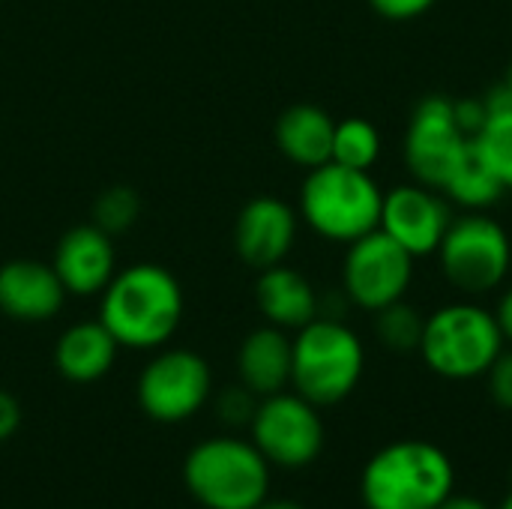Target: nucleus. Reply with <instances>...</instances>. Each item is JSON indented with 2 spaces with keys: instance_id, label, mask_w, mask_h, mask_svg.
Here are the masks:
<instances>
[{
  "instance_id": "obj_1",
  "label": "nucleus",
  "mask_w": 512,
  "mask_h": 509,
  "mask_svg": "<svg viewBox=\"0 0 512 509\" xmlns=\"http://www.w3.org/2000/svg\"><path fill=\"white\" fill-rule=\"evenodd\" d=\"M183 288L177 276L153 261L114 273L99 294V321L129 351H159L183 321Z\"/></svg>"
},
{
  "instance_id": "obj_2",
  "label": "nucleus",
  "mask_w": 512,
  "mask_h": 509,
  "mask_svg": "<svg viewBox=\"0 0 512 509\" xmlns=\"http://www.w3.org/2000/svg\"><path fill=\"white\" fill-rule=\"evenodd\" d=\"M453 489V462L429 441H396L381 447L360 477L366 509H438Z\"/></svg>"
},
{
  "instance_id": "obj_3",
  "label": "nucleus",
  "mask_w": 512,
  "mask_h": 509,
  "mask_svg": "<svg viewBox=\"0 0 512 509\" xmlns=\"http://www.w3.org/2000/svg\"><path fill=\"white\" fill-rule=\"evenodd\" d=\"M270 462L237 435L198 441L183 459V486L204 509H255L270 498Z\"/></svg>"
},
{
  "instance_id": "obj_4",
  "label": "nucleus",
  "mask_w": 512,
  "mask_h": 509,
  "mask_svg": "<svg viewBox=\"0 0 512 509\" xmlns=\"http://www.w3.org/2000/svg\"><path fill=\"white\" fill-rule=\"evenodd\" d=\"M291 387L315 408H333L345 402L366 369V351L360 336L333 315H318L297 330Z\"/></svg>"
},
{
  "instance_id": "obj_5",
  "label": "nucleus",
  "mask_w": 512,
  "mask_h": 509,
  "mask_svg": "<svg viewBox=\"0 0 512 509\" xmlns=\"http://www.w3.org/2000/svg\"><path fill=\"white\" fill-rule=\"evenodd\" d=\"M384 192L369 171L339 162L312 168L300 186V219L324 240L354 243L381 225Z\"/></svg>"
},
{
  "instance_id": "obj_6",
  "label": "nucleus",
  "mask_w": 512,
  "mask_h": 509,
  "mask_svg": "<svg viewBox=\"0 0 512 509\" xmlns=\"http://www.w3.org/2000/svg\"><path fill=\"white\" fill-rule=\"evenodd\" d=\"M423 363L447 381H471L489 372L504 351L495 312L477 303H450L426 318L420 339Z\"/></svg>"
},
{
  "instance_id": "obj_7",
  "label": "nucleus",
  "mask_w": 512,
  "mask_h": 509,
  "mask_svg": "<svg viewBox=\"0 0 512 509\" xmlns=\"http://www.w3.org/2000/svg\"><path fill=\"white\" fill-rule=\"evenodd\" d=\"M435 255L453 288L465 294H489L510 273L512 243L492 216L468 210L450 222Z\"/></svg>"
},
{
  "instance_id": "obj_8",
  "label": "nucleus",
  "mask_w": 512,
  "mask_h": 509,
  "mask_svg": "<svg viewBox=\"0 0 512 509\" xmlns=\"http://www.w3.org/2000/svg\"><path fill=\"white\" fill-rule=\"evenodd\" d=\"M135 399L153 423H186L213 399L210 363L189 348H165L141 369Z\"/></svg>"
},
{
  "instance_id": "obj_9",
  "label": "nucleus",
  "mask_w": 512,
  "mask_h": 509,
  "mask_svg": "<svg viewBox=\"0 0 512 509\" xmlns=\"http://www.w3.org/2000/svg\"><path fill=\"white\" fill-rule=\"evenodd\" d=\"M249 441L270 468L297 471L312 465L324 450V423L318 408L300 393H273L258 399L249 423Z\"/></svg>"
},
{
  "instance_id": "obj_10",
  "label": "nucleus",
  "mask_w": 512,
  "mask_h": 509,
  "mask_svg": "<svg viewBox=\"0 0 512 509\" xmlns=\"http://www.w3.org/2000/svg\"><path fill=\"white\" fill-rule=\"evenodd\" d=\"M411 279L414 255L381 228L348 243L342 261V291L357 309L378 312L396 300H405Z\"/></svg>"
},
{
  "instance_id": "obj_11",
  "label": "nucleus",
  "mask_w": 512,
  "mask_h": 509,
  "mask_svg": "<svg viewBox=\"0 0 512 509\" xmlns=\"http://www.w3.org/2000/svg\"><path fill=\"white\" fill-rule=\"evenodd\" d=\"M468 144L471 138L453 120V99L441 93L423 96L411 114L405 135V165L414 183L441 192Z\"/></svg>"
},
{
  "instance_id": "obj_12",
  "label": "nucleus",
  "mask_w": 512,
  "mask_h": 509,
  "mask_svg": "<svg viewBox=\"0 0 512 509\" xmlns=\"http://www.w3.org/2000/svg\"><path fill=\"white\" fill-rule=\"evenodd\" d=\"M450 222V207L438 195V189H429L423 183H405L384 192L378 228L387 237H393L402 249H408L414 258L435 255Z\"/></svg>"
},
{
  "instance_id": "obj_13",
  "label": "nucleus",
  "mask_w": 512,
  "mask_h": 509,
  "mask_svg": "<svg viewBox=\"0 0 512 509\" xmlns=\"http://www.w3.org/2000/svg\"><path fill=\"white\" fill-rule=\"evenodd\" d=\"M300 213L276 195H258L243 204L234 222V249L252 270L285 264L297 240Z\"/></svg>"
},
{
  "instance_id": "obj_14",
  "label": "nucleus",
  "mask_w": 512,
  "mask_h": 509,
  "mask_svg": "<svg viewBox=\"0 0 512 509\" xmlns=\"http://www.w3.org/2000/svg\"><path fill=\"white\" fill-rule=\"evenodd\" d=\"M51 267L60 276L66 294L96 297L108 288V282L117 273L114 237L105 234L102 228H96L93 222L69 228L54 249Z\"/></svg>"
},
{
  "instance_id": "obj_15",
  "label": "nucleus",
  "mask_w": 512,
  "mask_h": 509,
  "mask_svg": "<svg viewBox=\"0 0 512 509\" xmlns=\"http://www.w3.org/2000/svg\"><path fill=\"white\" fill-rule=\"evenodd\" d=\"M66 288L51 264L36 258H12L0 264V312L21 324H42L60 315Z\"/></svg>"
},
{
  "instance_id": "obj_16",
  "label": "nucleus",
  "mask_w": 512,
  "mask_h": 509,
  "mask_svg": "<svg viewBox=\"0 0 512 509\" xmlns=\"http://www.w3.org/2000/svg\"><path fill=\"white\" fill-rule=\"evenodd\" d=\"M255 306L264 321L279 330H300L321 315V300L312 282L285 264L258 270Z\"/></svg>"
},
{
  "instance_id": "obj_17",
  "label": "nucleus",
  "mask_w": 512,
  "mask_h": 509,
  "mask_svg": "<svg viewBox=\"0 0 512 509\" xmlns=\"http://www.w3.org/2000/svg\"><path fill=\"white\" fill-rule=\"evenodd\" d=\"M291 360H294V342L288 330L267 324L252 330L240 342L237 378L246 390L264 399L291 387Z\"/></svg>"
},
{
  "instance_id": "obj_18",
  "label": "nucleus",
  "mask_w": 512,
  "mask_h": 509,
  "mask_svg": "<svg viewBox=\"0 0 512 509\" xmlns=\"http://www.w3.org/2000/svg\"><path fill=\"white\" fill-rule=\"evenodd\" d=\"M117 339L102 321H78L66 327L54 345V366L69 384H96L117 363Z\"/></svg>"
},
{
  "instance_id": "obj_19",
  "label": "nucleus",
  "mask_w": 512,
  "mask_h": 509,
  "mask_svg": "<svg viewBox=\"0 0 512 509\" xmlns=\"http://www.w3.org/2000/svg\"><path fill=\"white\" fill-rule=\"evenodd\" d=\"M333 132H336V120L324 108L300 102V105H291L279 114L276 147L288 162L312 171V168L330 162Z\"/></svg>"
},
{
  "instance_id": "obj_20",
  "label": "nucleus",
  "mask_w": 512,
  "mask_h": 509,
  "mask_svg": "<svg viewBox=\"0 0 512 509\" xmlns=\"http://www.w3.org/2000/svg\"><path fill=\"white\" fill-rule=\"evenodd\" d=\"M441 192L465 210H486V207L498 204L507 189L492 174V168L480 159V153L471 141L468 150L462 153V159L456 162V168L450 171L447 183L441 186Z\"/></svg>"
},
{
  "instance_id": "obj_21",
  "label": "nucleus",
  "mask_w": 512,
  "mask_h": 509,
  "mask_svg": "<svg viewBox=\"0 0 512 509\" xmlns=\"http://www.w3.org/2000/svg\"><path fill=\"white\" fill-rule=\"evenodd\" d=\"M378 156H381V135L375 123H369L366 117H345L336 123L330 162H339L357 171H372Z\"/></svg>"
},
{
  "instance_id": "obj_22",
  "label": "nucleus",
  "mask_w": 512,
  "mask_h": 509,
  "mask_svg": "<svg viewBox=\"0 0 512 509\" xmlns=\"http://www.w3.org/2000/svg\"><path fill=\"white\" fill-rule=\"evenodd\" d=\"M480 159L492 168V174L504 183V189H512V108L489 111L483 129L471 138Z\"/></svg>"
},
{
  "instance_id": "obj_23",
  "label": "nucleus",
  "mask_w": 512,
  "mask_h": 509,
  "mask_svg": "<svg viewBox=\"0 0 512 509\" xmlns=\"http://www.w3.org/2000/svg\"><path fill=\"white\" fill-rule=\"evenodd\" d=\"M423 327H426V318L405 300H396L375 312V333H378L381 345L396 354L417 351L420 339H423Z\"/></svg>"
},
{
  "instance_id": "obj_24",
  "label": "nucleus",
  "mask_w": 512,
  "mask_h": 509,
  "mask_svg": "<svg viewBox=\"0 0 512 509\" xmlns=\"http://www.w3.org/2000/svg\"><path fill=\"white\" fill-rule=\"evenodd\" d=\"M141 216V198L129 186H108L93 201V225L105 234H123L129 231Z\"/></svg>"
},
{
  "instance_id": "obj_25",
  "label": "nucleus",
  "mask_w": 512,
  "mask_h": 509,
  "mask_svg": "<svg viewBox=\"0 0 512 509\" xmlns=\"http://www.w3.org/2000/svg\"><path fill=\"white\" fill-rule=\"evenodd\" d=\"M255 408H258V396L252 390H246L243 384L222 390L216 399V411H219L222 423H228V426H249L255 417Z\"/></svg>"
},
{
  "instance_id": "obj_26",
  "label": "nucleus",
  "mask_w": 512,
  "mask_h": 509,
  "mask_svg": "<svg viewBox=\"0 0 512 509\" xmlns=\"http://www.w3.org/2000/svg\"><path fill=\"white\" fill-rule=\"evenodd\" d=\"M489 381V396L498 408L512 411V351H501L498 360L486 372Z\"/></svg>"
},
{
  "instance_id": "obj_27",
  "label": "nucleus",
  "mask_w": 512,
  "mask_h": 509,
  "mask_svg": "<svg viewBox=\"0 0 512 509\" xmlns=\"http://www.w3.org/2000/svg\"><path fill=\"white\" fill-rule=\"evenodd\" d=\"M486 117H489V108H486V99H483V96L453 99V120H456V126H459L468 138H474V135L483 129Z\"/></svg>"
},
{
  "instance_id": "obj_28",
  "label": "nucleus",
  "mask_w": 512,
  "mask_h": 509,
  "mask_svg": "<svg viewBox=\"0 0 512 509\" xmlns=\"http://www.w3.org/2000/svg\"><path fill=\"white\" fill-rule=\"evenodd\" d=\"M438 0H369V6L387 21H411L429 12Z\"/></svg>"
},
{
  "instance_id": "obj_29",
  "label": "nucleus",
  "mask_w": 512,
  "mask_h": 509,
  "mask_svg": "<svg viewBox=\"0 0 512 509\" xmlns=\"http://www.w3.org/2000/svg\"><path fill=\"white\" fill-rule=\"evenodd\" d=\"M21 426V405L12 393L0 390V444H6Z\"/></svg>"
},
{
  "instance_id": "obj_30",
  "label": "nucleus",
  "mask_w": 512,
  "mask_h": 509,
  "mask_svg": "<svg viewBox=\"0 0 512 509\" xmlns=\"http://www.w3.org/2000/svg\"><path fill=\"white\" fill-rule=\"evenodd\" d=\"M495 318H498V327L504 333V342H512V285L504 291V297L495 309Z\"/></svg>"
},
{
  "instance_id": "obj_31",
  "label": "nucleus",
  "mask_w": 512,
  "mask_h": 509,
  "mask_svg": "<svg viewBox=\"0 0 512 509\" xmlns=\"http://www.w3.org/2000/svg\"><path fill=\"white\" fill-rule=\"evenodd\" d=\"M438 509H489L480 498H471V495H450Z\"/></svg>"
},
{
  "instance_id": "obj_32",
  "label": "nucleus",
  "mask_w": 512,
  "mask_h": 509,
  "mask_svg": "<svg viewBox=\"0 0 512 509\" xmlns=\"http://www.w3.org/2000/svg\"><path fill=\"white\" fill-rule=\"evenodd\" d=\"M255 509H306V507H300L297 501H285V498H267V501H261Z\"/></svg>"
},
{
  "instance_id": "obj_33",
  "label": "nucleus",
  "mask_w": 512,
  "mask_h": 509,
  "mask_svg": "<svg viewBox=\"0 0 512 509\" xmlns=\"http://www.w3.org/2000/svg\"><path fill=\"white\" fill-rule=\"evenodd\" d=\"M504 84H507V90L512 93V60H510V66H507V78H504Z\"/></svg>"
},
{
  "instance_id": "obj_34",
  "label": "nucleus",
  "mask_w": 512,
  "mask_h": 509,
  "mask_svg": "<svg viewBox=\"0 0 512 509\" xmlns=\"http://www.w3.org/2000/svg\"><path fill=\"white\" fill-rule=\"evenodd\" d=\"M501 509H512V492H510V495H507V501L501 504Z\"/></svg>"
}]
</instances>
